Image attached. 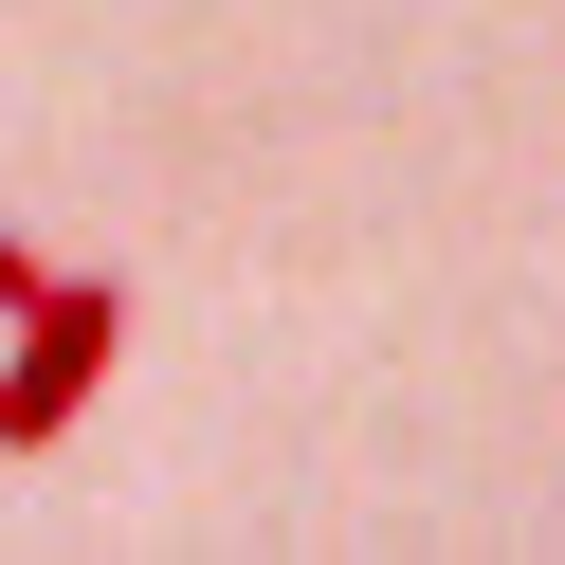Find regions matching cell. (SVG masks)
<instances>
[{"instance_id":"obj_1","label":"cell","mask_w":565,"mask_h":565,"mask_svg":"<svg viewBox=\"0 0 565 565\" xmlns=\"http://www.w3.org/2000/svg\"><path fill=\"white\" fill-rule=\"evenodd\" d=\"M110 347H128V292H110V274H55V292L0 329V456H55V438H74V402L110 383Z\"/></svg>"},{"instance_id":"obj_2","label":"cell","mask_w":565,"mask_h":565,"mask_svg":"<svg viewBox=\"0 0 565 565\" xmlns=\"http://www.w3.org/2000/svg\"><path fill=\"white\" fill-rule=\"evenodd\" d=\"M55 292V256H38V237H19V220H0V329H19V310H38Z\"/></svg>"}]
</instances>
